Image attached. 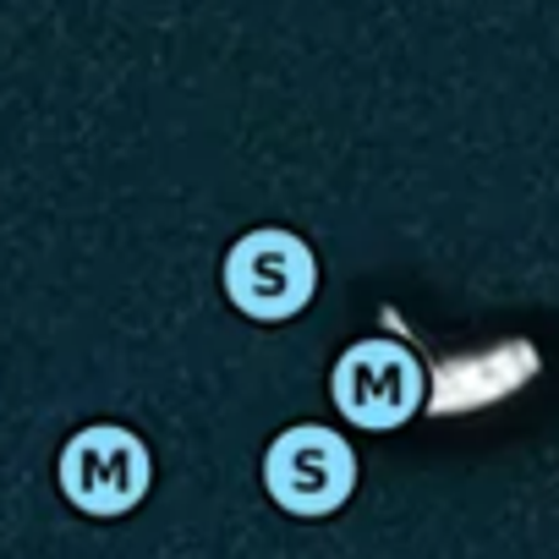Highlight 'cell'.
<instances>
[{
  "label": "cell",
  "mask_w": 559,
  "mask_h": 559,
  "mask_svg": "<svg viewBox=\"0 0 559 559\" xmlns=\"http://www.w3.org/2000/svg\"><path fill=\"white\" fill-rule=\"evenodd\" d=\"M56 483H61V499L78 515L121 521V515H132L148 499L154 455H148V444L132 428H121V423H88V428H78L61 444Z\"/></svg>",
  "instance_id": "cell-1"
},
{
  "label": "cell",
  "mask_w": 559,
  "mask_h": 559,
  "mask_svg": "<svg viewBox=\"0 0 559 559\" xmlns=\"http://www.w3.org/2000/svg\"><path fill=\"white\" fill-rule=\"evenodd\" d=\"M219 286H225L236 313H247L258 324H286L319 292V258L297 230L258 225L225 252Z\"/></svg>",
  "instance_id": "cell-2"
},
{
  "label": "cell",
  "mask_w": 559,
  "mask_h": 559,
  "mask_svg": "<svg viewBox=\"0 0 559 559\" xmlns=\"http://www.w3.org/2000/svg\"><path fill=\"white\" fill-rule=\"evenodd\" d=\"M263 493L297 521L341 515L357 493V450L346 444V433L319 423L280 428L263 450Z\"/></svg>",
  "instance_id": "cell-3"
},
{
  "label": "cell",
  "mask_w": 559,
  "mask_h": 559,
  "mask_svg": "<svg viewBox=\"0 0 559 559\" xmlns=\"http://www.w3.org/2000/svg\"><path fill=\"white\" fill-rule=\"evenodd\" d=\"M330 401L352 428L390 433L428 406V373L401 341H357L330 368Z\"/></svg>",
  "instance_id": "cell-4"
},
{
  "label": "cell",
  "mask_w": 559,
  "mask_h": 559,
  "mask_svg": "<svg viewBox=\"0 0 559 559\" xmlns=\"http://www.w3.org/2000/svg\"><path fill=\"white\" fill-rule=\"evenodd\" d=\"M537 368H543V357H537L532 341H493L483 352H461V357L433 368L428 412L433 417H461V412L493 406V401L515 395L521 384H532Z\"/></svg>",
  "instance_id": "cell-5"
}]
</instances>
